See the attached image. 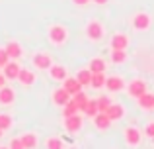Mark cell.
Wrapping results in <instances>:
<instances>
[{"instance_id":"cell-1","label":"cell","mask_w":154,"mask_h":149,"mask_svg":"<svg viewBox=\"0 0 154 149\" xmlns=\"http://www.w3.org/2000/svg\"><path fill=\"white\" fill-rule=\"evenodd\" d=\"M47 39L53 47H63L68 41V28L63 24H51L47 28Z\"/></svg>"},{"instance_id":"cell-2","label":"cell","mask_w":154,"mask_h":149,"mask_svg":"<svg viewBox=\"0 0 154 149\" xmlns=\"http://www.w3.org/2000/svg\"><path fill=\"white\" fill-rule=\"evenodd\" d=\"M84 34H86V39H88V41L100 43L105 37V28H103V24L100 22V20L92 18V20H88L86 26H84Z\"/></svg>"},{"instance_id":"cell-3","label":"cell","mask_w":154,"mask_h":149,"mask_svg":"<svg viewBox=\"0 0 154 149\" xmlns=\"http://www.w3.org/2000/svg\"><path fill=\"white\" fill-rule=\"evenodd\" d=\"M131 28L135 31H139V34L148 31L152 28V16L148 14V12H144V10L135 12V14L131 16Z\"/></svg>"},{"instance_id":"cell-4","label":"cell","mask_w":154,"mask_h":149,"mask_svg":"<svg viewBox=\"0 0 154 149\" xmlns=\"http://www.w3.org/2000/svg\"><path fill=\"white\" fill-rule=\"evenodd\" d=\"M143 130H139L137 126H127L123 130V139H125V143H127L129 147H133V149H137L143 143Z\"/></svg>"},{"instance_id":"cell-5","label":"cell","mask_w":154,"mask_h":149,"mask_svg":"<svg viewBox=\"0 0 154 149\" xmlns=\"http://www.w3.org/2000/svg\"><path fill=\"white\" fill-rule=\"evenodd\" d=\"M146 90H148V83L144 79H140V76H135L133 80L127 83V94L135 100L139 98V96H143Z\"/></svg>"},{"instance_id":"cell-6","label":"cell","mask_w":154,"mask_h":149,"mask_svg":"<svg viewBox=\"0 0 154 149\" xmlns=\"http://www.w3.org/2000/svg\"><path fill=\"white\" fill-rule=\"evenodd\" d=\"M63 128L68 131V134H78V131H82V128H84V116H80V112L78 114H74V116H66V118H63Z\"/></svg>"},{"instance_id":"cell-7","label":"cell","mask_w":154,"mask_h":149,"mask_svg":"<svg viewBox=\"0 0 154 149\" xmlns=\"http://www.w3.org/2000/svg\"><path fill=\"white\" fill-rule=\"evenodd\" d=\"M31 65H33L37 71H47L53 65L51 53H45V51H37V53H33V57H31Z\"/></svg>"},{"instance_id":"cell-8","label":"cell","mask_w":154,"mask_h":149,"mask_svg":"<svg viewBox=\"0 0 154 149\" xmlns=\"http://www.w3.org/2000/svg\"><path fill=\"white\" fill-rule=\"evenodd\" d=\"M129 45H131V37L127 34H123V31H115L111 35V39H109L111 49H129Z\"/></svg>"},{"instance_id":"cell-9","label":"cell","mask_w":154,"mask_h":149,"mask_svg":"<svg viewBox=\"0 0 154 149\" xmlns=\"http://www.w3.org/2000/svg\"><path fill=\"white\" fill-rule=\"evenodd\" d=\"M105 88L109 92H121L127 88V83H125V79L121 75H109L107 80H105Z\"/></svg>"},{"instance_id":"cell-10","label":"cell","mask_w":154,"mask_h":149,"mask_svg":"<svg viewBox=\"0 0 154 149\" xmlns=\"http://www.w3.org/2000/svg\"><path fill=\"white\" fill-rule=\"evenodd\" d=\"M47 73H49L51 80H55V83H63L64 79L68 76V69L64 65H59V63H53V65L47 69Z\"/></svg>"},{"instance_id":"cell-11","label":"cell","mask_w":154,"mask_h":149,"mask_svg":"<svg viewBox=\"0 0 154 149\" xmlns=\"http://www.w3.org/2000/svg\"><path fill=\"white\" fill-rule=\"evenodd\" d=\"M105 114L111 118V122H119V120H123V118H125L127 110H125L123 104H119V102H111V104H109V108L105 110Z\"/></svg>"},{"instance_id":"cell-12","label":"cell","mask_w":154,"mask_h":149,"mask_svg":"<svg viewBox=\"0 0 154 149\" xmlns=\"http://www.w3.org/2000/svg\"><path fill=\"white\" fill-rule=\"evenodd\" d=\"M70 98H72V96L68 94V92L64 90L63 86L55 88V90L51 92V100H53V104H55V106H59V108H63V106H64V104H66Z\"/></svg>"},{"instance_id":"cell-13","label":"cell","mask_w":154,"mask_h":149,"mask_svg":"<svg viewBox=\"0 0 154 149\" xmlns=\"http://www.w3.org/2000/svg\"><path fill=\"white\" fill-rule=\"evenodd\" d=\"M2 73L4 76H6L8 80H18V75H20V71H22V67H20V63L18 61H14V59H10V61L6 63V65L2 67Z\"/></svg>"},{"instance_id":"cell-14","label":"cell","mask_w":154,"mask_h":149,"mask_svg":"<svg viewBox=\"0 0 154 149\" xmlns=\"http://www.w3.org/2000/svg\"><path fill=\"white\" fill-rule=\"evenodd\" d=\"M14 102H16V90L12 86H8V84H4L0 88V104L2 106H12Z\"/></svg>"},{"instance_id":"cell-15","label":"cell","mask_w":154,"mask_h":149,"mask_svg":"<svg viewBox=\"0 0 154 149\" xmlns=\"http://www.w3.org/2000/svg\"><path fill=\"white\" fill-rule=\"evenodd\" d=\"M92 120H94V126L98 128L100 131H107L109 128H111V124H113V122H111V118H109L105 112H98V114H96Z\"/></svg>"},{"instance_id":"cell-16","label":"cell","mask_w":154,"mask_h":149,"mask_svg":"<svg viewBox=\"0 0 154 149\" xmlns=\"http://www.w3.org/2000/svg\"><path fill=\"white\" fill-rule=\"evenodd\" d=\"M4 49H6L8 57L14 59V61H18V59H22V57H23V47L20 45L18 41H14V39H12V41H8Z\"/></svg>"},{"instance_id":"cell-17","label":"cell","mask_w":154,"mask_h":149,"mask_svg":"<svg viewBox=\"0 0 154 149\" xmlns=\"http://www.w3.org/2000/svg\"><path fill=\"white\" fill-rule=\"evenodd\" d=\"M137 104H139L140 110L152 112V110H154V92H148V90H146L143 96H139V98H137Z\"/></svg>"},{"instance_id":"cell-18","label":"cell","mask_w":154,"mask_h":149,"mask_svg":"<svg viewBox=\"0 0 154 149\" xmlns=\"http://www.w3.org/2000/svg\"><path fill=\"white\" fill-rule=\"evenodd\" d=\"M18 80H20L22 86H33L35 80H37V75L31 69H23L22 67V71H20V75H18Z\"/></svg>"},{"instance_id":"cell-19","label":"cell","mask_w":154,"mask_h":149,"mask_svg":"<svg viewBox=\"0 0 154 149\" xmlns=\"http://www.w3.org/2000/svg\"><path fill=\"white\" fill-rule=\"evenodd\" d=\"M63 88H64V90H66L70 96H74L76 92L82 90V84L78 83V79H76V76H66V79L63 80Z\"/></svg>"},{"instance_id":"cell-20","label":"cell","mask_w":154,"mask_h":149,"mask_svg":"<svg viewBox=\"0 0 154 149\" xmlns=\"http://www.w3.org/2000/svg\"><path fill=\"white\" fill-rule=\"evenodd\" d=\"M22 143H23L26 149H37V145H39L37 134H33V131H26V134L22 135Z\"/></svg>"},{"instance_id":"cell-21","label":"cell","mask_w":154,"mask_h":149,"mask_svg":"<svg viewBox=\"0 0 154 149\" xmlns=\"http://www.w3.org/2000/svg\"><path fill=\"white\" fill-rule=\"evenodd\" d=\"M109 59H111V63H115V65H123V63H127L129 53H127V49H111Z\"/></svg>"},{"instance_id":"cell-22","label":"cell","mask_w":154,"mask_h":149,"mask_svg":"<svg viewBox=\"0 0 154 149\" xmlns=\"http://www.w3.org/2000/svg\"><path fill=\"white\" fill-rule=\"evenodd\" d=\"M88 69H90L92 73H105V71H107V63H105V59H102V57H94V59H90Z\"/></svg>"},{"instance_id":"cell-23","label":"cell","mask_w":154,"mask_h":149,"mask_svg":"<svg viewBox=\"0 0 154 149\" xmlns=\"http://www.w3.org/2000/svg\"><path fill=\"white\" fill-rule=\"evenodd\" d=\"M105 80H107V75L105 73H92V83L90 86L100 90V88H105Z\"/></svg>"},{"instance_id":"cell-24","label":"cell","mask_w":154,"mask_h":149,"mask_svg":"<svg viewBox=\"0 0 154 149\" xmlns=\"http://www.w3.org/2000/svg\"><path fill=\"white\" fill-rule=\"evenodd\" d=\"M98 112H100V110H98V100H96V98H90V100L86 102V106L82 108V114L88 116V118H94Z\"/></svg>"},{"instance_id":"cell-25","label":"cell","mask_w":154,"mask_h":149,"mask_svg":"<svg viewBox=\"0 0 154 149\" xmlns=\"http://www.w3.org/2000/svg\"><path fill=\"white\" fill-rule=\"evenodd\" d=\"M43 145H45V149H64V141L59 135H49Z\"/></svg>"},{"instance_id":"cell-26","label":"cell","mask_w":154,"mask_h":149,"mask_svg":"<svg viewBox=\"0 0 154 149\" xmlns=\"http://www.w3.org/2000/svg\"><path fill=\"white\" fill-rule=\"evenodd\" d=\"M76 79H78V83L82 84V88L90 86V83H92V71L90 69H80L78 75H76Z\"/></svg>"},{"instance_id":"cell-27","label":"cell","mask_w":154,"mask_h":149,"mask_svg":"<svg viewBox=\"0 0 154 149\" xmlns=\"http://www.w3.org/2000/svg\"><path fill=\"white\" fill-rule=\"evenodd\" d=\"M12 128H14V118H12L10 114L0 112V130L2 131H10Z\"/></svg>"},{"instance_id":"cell-28","label":"cell","mask_w":154,"mask_h":149,"mask_svg":"<svg viewBox=\"0 0 154 149\" xmlns=\"http://www.w3.org/2000/svg\"><path fill=\"white\" fill-rule=\"evenodd\" d=\"M80 112V108H78V104L74 102V100H68L66 104L63 106V118H66V116H74V114H78Z\"/></svg>"},{"instance_id":"cell-29","label":"cell","mask_w":154,"mask_h":149,"mask_svg":"<svg viewBox=\"0 0 154 149\" xmlns=\"http://www.w3.org/2000/svg\"><path fill=\"white\" fill-rule=\"evenodd\" d=\"M72 100H74V102L78 104L80 112H82V108L86 106V102H88V100H90V98H88V94H86V92H84V90H80V92H76V94L72 96Z\"/></svg>"},{"instance_id":"cell-30","label":"cell","mask_w":154,"mask_h":149,"mask_svg":"<svg viewBox=\"0 0 154 149\" xmlns=\"http://www.w3.org/2000/svg\"><path fill=\"white\" fill-rule=\"evenodd\" d=\"M98 110L100 112H105L109 108V104H111V98H109V96H98Z\"/></svg>"},{"instance_id":"cell-31","label":"cell","mask_w":154,"mask_h":149,"mask_svg":"<svg viewBox=\"0 0 154 149\" xmlns=\"http://www.w3.org/2000/svg\"><path fill=\"white\" fill-rule=\"evenodd\" d=\"M8 147H10V149H26L23 143H22V138H12L10 143H8Z\"/></svg>"},{"instance_id":"cell-32","label":"cell","mask_w":154,"mask_h":149,"mask_svg":"<svg viewBox=\"0 0 154 149\" xmlns=\"http://www.w3.org/2000/svg\"><path fill=\"white\" fill-rule=\"evenodd\" d=\"M143 134L144 135H146V138H154V122H148L146 124V128H144V130H143Z\"/></svg>"},{"instance_id":"cell-33","label":"cell","mask_w":154,"mask_h":149,"mask_svg":"<svg viewBox=\"0 0 154 149\" xmlns=\"http://www.w3.org/2000/svg\"><path fill=\"white\" fill-rule=\"evenodd\" d=\"M8 61H10V57H8L6 49H4V47H0V67H4Z\"/></svg>"},{"instance_id":"cell-34","label":"cell","mask_w":154,"mask_h":149,"mask_svg":"<svg viewBox=\"0 0 154 149\" xmlns=\"http://www.w3.org/2000/svg\"><path fill=\"white\" fill-rule=\"evenodd\" d=\"M74 6H78V8H84V6H88L90 4V0H70Z\"/></svg>"},{"instance_id":"cell-35","label":"cell","mask_w":154,"mask_h":149,"mask_svg":"<svg viewBox=\"0 0 154 149\" xmlns=\"http://www.w3.org/2000/svg\"><path fill=\"white\" fill-rule=\"evenodd\" d=\"M94 4H98V6H105V4L109 2V0H92Z\"/></svg>"},{"instance_id":"cell-36","label":"cell","mask_w":154,"mask_h":149,"mask_svg":"<svg viewBox=\"0 0 154 149\" xmlns=\"http://www.w3.org/2000/svg\"><path fill=\"white\" fill-rule=\"evenodd\" d=\"M6 80H8V79L4 76V73H0V88H2L4 84H6Z\"/></svg>"},{"instance_id":"cell-37","label":"cell","mask_w":154,"mask_h":149,"mask_svg":"<svg viewBox=\"0 0 154 149\" xmlns=\"http://www.w3.org/2000/svg\"><path fill=\"white\" fill-rule=\"evenodd\" d=\"M0 149H10V147H8V145H6V147H4V145H0Z\"/></svg>"},{"instance_id":"cell-38","label":"cell","mask_w":154,"mask_h":149,"mask_svg":"<svg viewBox=\"0 0 154 149\" xmlns=\"http://www.w3.org/2000/svg\"><path fill=\"white\" fill-rule=\"evenodd\" d=\"M4 134H6V131H2V130H0V138H2V135H4Z\"/></svg>"},{"instance_id":"cell-39","label":"cell","mask_w":154,"mask_h":149,"mask_svg":"<svg viewBox=\"0 0 154 149\" xmlns=\"http://www.w3.org/2000/svg\"><path fill=\"white\" fill-rule=\"evenodd\" d=\"M0 69H2V67H0Z\"/></svg>"}]
</instances>
